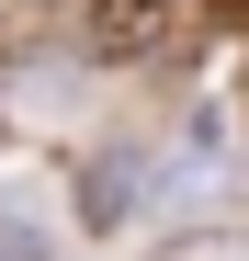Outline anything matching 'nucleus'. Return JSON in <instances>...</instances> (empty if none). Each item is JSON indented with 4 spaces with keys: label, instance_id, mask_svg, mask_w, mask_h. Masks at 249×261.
I'll return each instance as SVG.
<instances>
[{
    "label": "nucleus",
    "instance_id": "f257e3e1",
    "mask_svg": "<svg viewBox=\"0 0 249 261\" xmlns=\"http://www.w3.org/2000/svg\"><path fill=\"white\" fill-rule=\"evenodd\" d=\"M159 34H170V0H91V12H79V46H91L102 68H124V57H147Z\"/></svg>",
    "mask_w": 249,
    "mask_h": 261
},
{
    "label": "nucleus",
    "instance_id": "f03ea898",
    "mask_svg": "<svg viewBox=\"0 0 249 261\" xmlns=\"http://www.w3.org/2000/svg\"><path fill=\"white\" fill-rule=\"evenodd\" d=\"M124 204H136V159H102L79 193V227H124Z\"/></svg>",
    "mask_w": 249,
    "mask_h": 261
},
{
    "label": "nucleus",
    "instance_id": "7ed1b4c3",
    "mask_svg": "<svg viewBox=\"0 0 249 261\" xmlns=\"http://www.w3.org/2000/svg\"><path fill=\"white\" fill-rule=\"evenodd\" d=\"M147 261H249V239H227V227H193V239H170V250H147Z\"/></svg>",
    "mask_w": 249,
    "mask_h": 261
}]
</instances>
